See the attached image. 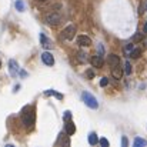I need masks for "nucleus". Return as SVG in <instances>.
<instances>
[{
	"label": "nucleus",
	"mask_w": 147,
	"mask_h": 147,
	"mask_svg": "<svg viewBox=\"0 0 147 147\" xmlns=\"http://www.w3.org/2000/svg\"><path fill=\"white\" fill-rule=\"evenodd\" d=\"M142 39H143V34H142V33H137V34L133 36V42H134V43H136V42H140Z\"/></svg>",
	"instance_id": "nucleus-20"
},
{
	"label": "nucleus",
	"mask_w": 147,
	"mask_h": 147,
	"mask_svg": "<svg viewBox=\"0 0 147 147\" xmlns=\"http://www.w3.org/2000/svg\"><path fill=\"white\" fill-rule=\"evenodd\" d=\"M98 143V137L96 133H90L89 134V144H92V146H94V144H97Z\"/></svg>",
	"instance_id": "nucleus-14"
},
{
	"label": "nucleus",
	"mask_w": 147,
	"mask_h": 147,
	"mask_svg": "<svg viewBox=\"0 0 147 147\" xmlns=\"http://www.w3.org/2000/svg\"><path fill=\"white\" fill-rule=\"evenodd\" d=\"M77 43L80 45V46H83V47H89L90 45H92V39L89 37V36H79L77 37Z\"/></svg>",
	"instance_id": "nucleus-6"
},
{
	"label": "nucleus",
	"mask_w": 147,
	"mask_h": 147,
	"mask_svg": "<svg viewBox=\"0 0 147 147\" xmlns=\"http://www.w3.org/2000/svg\"><path fill=\"white\" fill-rule=\"evenodd\" d=\"M40 42H42V46H43L45 49H51V47H53L51 42H50L45 34H40Z\"/></svg>",
	"instance_id": "nucleus-11"
},
{
	"label": "nucleus",
	"mask_w": 147,
	"mask_h": 147,
	"mask_svg": "<svg viewBox=\"0 0 147 147\" xmlns=\"http://www.w3.org/2000/svg\"><path fill=\"white\" fill-rule=\"evenodd\" d=\"M74 131H76V126H74V123L66 120V133H67L69 136H71V134H74Z\"/></svg>",
	"instance_id": "nucleus-9"
},
{
	"label": "nucleus",
	"mask_w": 147,
	"mask_h": 147,
	"mask_svg": "<svg viewBox=\"0 0 147 147\" xmlns=\"http://www.w3.org/2000/svg\"><path fill=\"white\" fill-rule=\"evenodd\" d=\"M86 56H87V54H86L84 51H79V53H77V59H79L82 63H86V61H87V57H86Z\"/></svg>",
	"instance_id": "nucleus-17"
},
{
	"label": "nucleus",
	"mask_w": 147,
	"mask_h": 147,
	"mask_svg": "<svg viewBox=\"0 0 147 147\" xmlns=\"http://www.w3.org/2000/svg\"><path fill=\"white\" fill-rule=\"evenodd\" d=\"M86 77H87V79H93V77H94V71H93L92 69L86 70Z\"/></svg>",
	"instance_id": "nucleus-21"
},
{
	"label": "nucleus",
	"mask_w": 147,
	"mask_h": 147,
	"mask_svg": "<svg viewBox=\"0 0 147 147\" xmlns=\"http://www.w3.org/2000/svg\"><path fill=\"white\" fill-rule=\"evenodd\" d=\"M92 64H93V67H101L103 66V56H100V54H94L93 57H92Z\"/></svg>",
	"instance_id": "nucleus-8"
},
{
	"label": "nucleus",
	"mask_w": 147,
	"mask_h": 147,
	"mask_svg": "<svg viewBox=\"0 0 147 147\" xmlns=\"http://www.w3.org/2000/svg\"><path fill=\"white\" fill-rule=\"evenodd\" d=\"M61 22V16L59 13H50L46 16V23H49L50 26H57Z\"/></svg>",
	"instance_id": "nucleus-4"
},
{
	"label": "nucleus",
	"mask_w": 147,
	"mask_h": 147,
	"mask_svg": "<svg viewBox=\"0 0 147 147\" xmlns=\"http://www.w3.org/2000/svg\"><path fill=\"white\" fill-rule=\"evenodd\" d=\"M97 50H98V54H100V56H103L104 49H103V46H101V45H98V46H97Z\"/></svg>",
	"instance_id": "nucleus-25"
},
{
	"label": "nucleus",
	"mask_w": 147,
	"mask_h": 147,
	"mask_svg": "<svg viewBox=\"0 0 147 147\" xmlns=\"http://www.w3.org/2000/svg\"><path fill=\"white\" fill-rule=\"evenodd\" d=\"M111 74H113L114 79H121V76H123V70H121V67H119V66L111 67Z\"/></svg>",
	"instance_id": "nucleus-10"
},
{
	"label": "nucleus",
	"mask_w": 147,
	"mask_h": 147,
	"mask_svg": "<svg viewBox=\"0 0 147 147\" xmlns=\"http://www.w3.org/2000/svg\"><path fill=\"white\" fill-rule=\"evenodd\" d=\"M74 34H76V26L74 24H70V26H67L61 32V39L63 40H71L74 37Z\"/></svg>",
	"instance_id": "nucleus-3"
},
{
	"label": "nucleus",
	"mask_w": 147,
	"mask_h": 147,
	"mask_svg": "<svg viewBox=\"0 0 147 147\" xmlns=\"http://www.w3.org/2000/svg\"><path fill=\"white\" fill-rule=\"evenodd\" d=\"M124 73L126 74H131V64H130V61L124 63Z\"/></svg>",
	"instance_id": "nucleus-19"
},
{
	"label": "nucleus",
	"mask_w": 147,
	"mask_h": 147,
	"mask_svg": "<svg viewBox=\"0 0 147 147\" xmlns=\"http://www.w3.org/2000/svg\"><path fill=\"white\" fill-rule=\"evenodd\" d=\"M129 56H130L131 59H137V57H140V56H142V50L139 49V47H134V49L130 50Z\"/></svg>",
	"instance_id": "nucleus-13"
},
{
	"label": "nucleus",
	"mask_w": 147,
	"mask_h": 147,
	"mask_svg": "<svg viewBox=\"0 0 147 147\" xmlns=\"http://www.w3.org/2000/svg\"><path fill=\"white\" fill-rule=\"evenodd\" d=\"M107 64H109L110 67H116V66H119V64H120V59H119V56H116V54H109V57H107Z\"/></svg>",
	"instance_id": "nucleus-7"
},
{
	"label": "nucleus",
	"mask_w": 147,
	"mask_h": 147,
	"mask_svg": "<svg viewBox=\"0 0 147 147\" xmlns=\"http://www.w3.org/2000/svg\"><path fill=\"white\" fill-rule=\"evenodd\" d=\"M100 144L103 147H109V142H107L106 139H100Z\"/></svg>",
	"instance_id": "nucleus-24"
},
{
	"label": "nucleus",
	"mask_w": 147,
	"mask_h": 147,
	"mask_svg": "<svg viewBox=\"0 0 147 147\" xmlns=\"http://www.w3.org/2000/svg\"><path fill=\"white\" fill-rule=\"evenodd\" d=\"M107 83H109V80H107V77H103V79L100 80V86H101V87H104V86H107Z\"/></svg>",
	"instance_id": "nucleus-22"
},
{
	"label": "nucleus",
	"mask_w": 147,
	"mask_h": 147,
	"mask_svg": "<svg viewBox=\"0 0 147 147\" xmlns=\"http://www.w3.org/2000/svg\"><path fill=\"white\" fill-rule=\"evenodd\" d=\"M20 74H22V76H27V73H26V71H23V70H20Z\"/></svg>",
	"instance_id": "nucleus-27"
},
{
	"label": "nucleus",
	"mask_w": 147,
	"mask_h": 147,
	"mask_svg": "<svg viewBox=\"0 0 147 147\" xmlns=\"http://www.w3.org/2000/svg\"><path fill=\"white\" fill-rule=\"evenodd\" d=\"M9 67H10V73H11L13 76H16V74H17V71H19L17 63H16L14 60H10V61H9Z\"/></svg>",
	"instance_id": "nucleus-12"
},
{
	"label": "nucleus",
	"mask_w": 147,
	"mask_h": 147,
	"mask_svg": "<svg viewBox=\"0 0 147 147\" xmlns=\"http://www.w3.org/2000/svg\"><path fill=\"white\" fill-rule=\"evenodd\" d=\"M127 144H129L127 139H126V137H123V139H121V146H123V147H127Z\"/></svg>",
	"instance_id": "nucleus-26"
},
{
	"label": "nucleus",
	"mask_w": 147,
	"mask_h": 147,
	"mask_svg": "<svg viewBox=\"0 0 147 147\" xmlns=\"http://www.w3.org/2000/svg\"><path fill=\"white\" fill-rule=\"evenodd\" d=\"M82 98H83V101H84V104L87 107H90V109H97L98 107V103H97V100H96V97L93 94H90L89 92H84L82 94Z\"/></svg>",
	"instance_id": "nucleus-2"
},
{
	"label": "nucleus",
	"mask_w": 147,
	"mask_h": 147,
	"mask_svg": "<svg viewBox=\"0 0 147 147\" xmlns=\"http://www.w3.org/2000/svg\"><path fill=\"white\" fill-rule=\"evenodd\" d=\"M39 1H46V0H39Z\"/></svg>",
	"instance_id": "nucleus-30"
},
{
	"label": "nucleus",
	"mask_w": 147,
	"mask_h": 147,
	"mask_svg": "<svg viewBox=\"0 0 147 147\" xmlns=\"http://www.w3.org/2000/svg\"><path fill=\"white\" fill-rule=\"evenodd\" d=\"M42 61L45 64H47V66H53L54 64V57H53V54L50 51H43L42 53Z\"/></svg>",
	"instance_id": "nucleus-5"
},
{
	"label": "nucleus",
	"mask_w": 147,
	"mask_h": 147,
	"mask_svg": "<svg viewBox=\"0 0 147 147\" xmlns=\"http://www.w3.org/2000/svg\"><path fill=\"white\" fill-rule=\"evenodd\" d=\"M0 67H1V60H0Z\"/></svg>",
	"instance_id": "nucleus-29"
},
{
	"label": "nucleus",
	"mask_w": 147,
	"mask_h": 147,
	"mask_svg": "<svg viewBox=\"0 0 147 147\" xmlns=\"http://www.w3.org/2000/svg\"><path fill=\"white\" fill-rule=\"evenodd\" d=\"M46 96H54V97H57V98H63V94H60V93H57V92H54V90H47L46 93H45Z\"/></svg>",
	"instance_id": "nucleus-16"
},
{
	"label": "nucleus",
	"mask_w": 147,
	"mask_h": 147,
	"mask_svg": "<svg viewBox=\"0 0 147 147\" xmlns=\"http://www.w3.org/2000/svg\"><path fill=\"white\" fill-rule=\"evenodd\" d=\"M14 6H16V9H17L19 11H23V10H24V3H23L22 0H17Z\"/></svg>",
	"instance_id": "nucleus-18"
},
{
	"label": "nucleus",
	"mask_w": 147,
	"mask_h": 147,
	"mask_svg": "<svg viewBox=\"0 0 147 147\" xmlns=\"http://www.w3.org/2000/svg\"><path fill=\"white\" fill-rule=\"evenodd\" d=\"M63 119H64V121H66V120H70V119H71V113H70V111H66L64 116H63Z\"/></svg>",
	"instance_id": "nucleus-23"
},
{
	"label": "nucleus",
	"mask_w": 147,
	"mask_h": 147,
	"mask_svg": "<svg viewBox=\"0 0 147 147\" xmlns=\"http://www.w3.org/2000/svg\"><path fill=\"white\" fill-rule=\"evenodd\" d=\"M143 32H144V33H146V32H147V23H146V24H144V27H143Z\"/></svg>",
	"instance_id": "nucleus-28"
},
{
	"label": "nucleus",
	"mask_w": 147,
	"mask_h": 147,
	"mask_svg": "<svg viewBox=\"0 0 147 147\" xmlns=\"http://www.w3.org/2000/svg\"><path fill=\"white\" fill-rule=\"evenodd\" d=\"M29 110V106L26 109H23V114H22V119H23V123L27 126V127H32L34 124V110L33 107H30V111Z\"/></svg>",
	"instance_id": "nucleus-1"
},
{
	"label": "nucleus",
	"mask_w": 147,
	"mask_h": 147,
	"mask_svg": "<svg viewBox=\"0 0 147 147\" xmlns=\"http://www.w3.org/2000/svg\"><path fill=\"white\" fill-rule=\"evenodd\" d=\"M134 146L136 147L147 146V142L146 140H143V139H140V137H136V139H134Z\"/></svg>",
	"instance_id": "nucleus-15"
}]
</instances>
